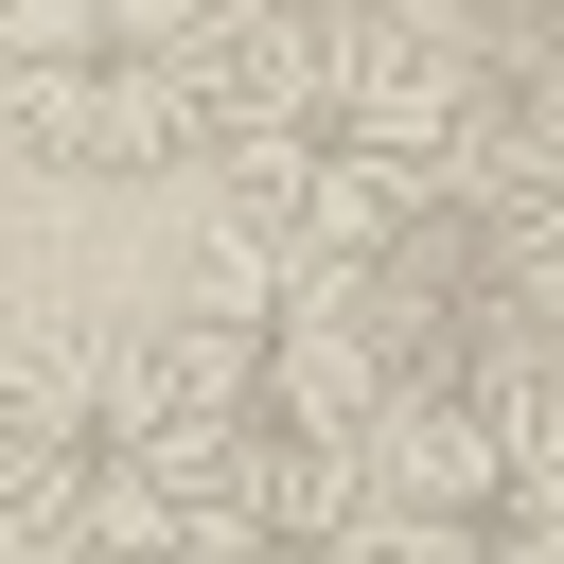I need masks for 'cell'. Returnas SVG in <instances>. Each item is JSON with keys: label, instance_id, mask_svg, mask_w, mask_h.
<instances>
[{"label": "cell", "instance_id": "6da1fadb", "mask_svg": "<svg viewBox=\"0 0 564 564\" xmlns=\"http://www.w3.org/2000/svg\"><path fill=\"white\" fill-rule=\"evenodd\" d=\"M229 494V423L176 335H18L0 352V529L35 564H159Z\"/></svg>", "mask_w": 564, "mask_h": 564}, {"label": "cell", "instance_id": "7a4b0ae2", "mask_svg": "<svg viewBox=\"0 0 564 564\" xmlns=\"http://www.w3.org/2000/svg\"><path fill=\"white\" fill-rule=\"evenodd\" d=\"M476 176H494L476 70H458L423 18H352L335 70L212 176V229H264V247H317V264H405Z\"/></svg>", "mask_w": 564, "mask_h": 564}, {"label": "cell", "instance_id": "3957f363", "mask_svg": "<svg viewBox=\"0 0 564 564\" xmlns=\"http://www.w3.org/2000/svg\"><path fill=\"white\" fill-rule=\"evenodd\" d=\"M194 18L212 0H0V123H18V159H53V176H176V159H212Z\"/></svg>", "mask_w": 564, "mask_h": 564}]
</instances>
